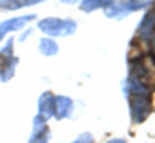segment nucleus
Returning <instances> with one entry per match:
<instances>
[{
    "label": "nucleus",
    "mask_w": 155,
    "mask_h": 143,
    "mask_svg": "<svg viewBox=\"0 0 155 143\" xmlns=\"http://www.w3.org/2000/svg\"><path fill=\"white\" fill-rule=\"evenodd\" d=\"M130 85H131V94H130L131 117L135 123H142L151 112V94L142 83H130Z\"/></svg>",
    "instance_id": "1"
},
{
    "label": "nucleus",
    "mask_w": 155,
    "mask_h": 143,
    "mask_svg": "<svg viewBox=\"0 0 155 143\" xmlns=\"http://www.w3.org/2000/svg\"><path fill=\"white\" fill-rule=\"evenodd\" d=\"M38 28L46 35H71L77 30L73 20H60V19H44L38 22Z\"/></svg>",
    "instance_id": "2"
},
{
    "label": "nucleus",
    "mask_w": 155,
    "mask_h": 143,
    "mask_svg": "<svg viewBox=\"0 0 155 143\" xmlns=\"http://www.w3.org/2000/svg\"><path fill=\"white\" fill-rule=\"evenodd\" d=\"M73 110V101L69 97L64 96H57L55 103H53V116H57V119H64L71 114Z\"/></svg>",
    "instance_id": "3"
},
{
    "label": "nucleus",
    "mask_w": 155,
    "mask_h": 143,
    "mask_svg": "<svg viewBox=\"0 0 155 143\" xmlns=\"http://www.w3.org/2000/svg\"><path fill=\"white\" fill-rule=\"evenodd\" d=\"M35 15H29V17H18V19H11V20H4L0 24V39H2L8 31H15V30H20L26 22L33 20Z\"/></svg>",
    "instance_id": "4"
},
{
    "label": "nucleus",
    "mask_w": 155,
    "mask_h": 143,
    "mask_svg": "<svg viewBox=\"0 0 155 143\" xmlns=\"http://www.w3.org/2000/svg\"><path fill=\"white\" fill-rule=\"evenodd\" d=\"M53 103H55V96L51 92H44L38 99V108H40L38 116H42L44 119L51 117L53 116Z\"/></svg>",
    "instance_id": "5"
},
{
    "label": "nucleus",
    "mask_w": 155,
    "mask_h": 143,
    "mask_svg": "<svg viewBox=\"0 0 155 143\" xmlns=\"http://www.w3.org/2000/svg\"><path fill=\"white\" fill-rule=\"evenodd\" d=\"M155 35V9L148 11V15L142 19V24H140V37L142 39H151Z\"/></svg>",
    "instance_id": "6"
},
{
    "label": "nucleus",
    "mask_w": 155,
    "mask_h": 143,
    "mask_svg": "<svg viewBox=\"0 0 155 143\" xmlns=\"http://www.w3.org/2000/svg\"><path fill=\"white\" fill-rule=\"evenodd\" d=\"M40 51H42V55L51 57V55H57L58 46H57V42L51 40V39H42V40H40Z\"/></svg>",
    "instance_id": "7"
},
{
    "label": "nucleus",
    "mask_w": 155,
    "mask_h": 143,
    "mask_svg": "<svg viewBox=\"0 0 155 143\" xmlns=\"http://www.w3.org/2000/svg\"><path fill=\"white\" fill-rule=\"evenodd\" d=\"M33 136H37V134H40L42 130H46V119L42 117V116H37L35 119H33Z\"/></svg>",
    "instance_id": "8"
},
{
    "label": "nucleus",
    "mask_w": 155,
    "mask_h": 143,
    "mask_svg": "<svg viewBox=\"0 0 155 143\" xmlns=\"http://www.w3.org/2000/svg\"><path fill=\"white\" fill-rule=\"evenodd\" d=\"M110 2H101V0H93V2H82V11H93L97 8H106Z\"/></svg>",
    "instance_id": "9"
},
{
    "label": "nucleus",
    "mask_w": 155,
    "mask_h": 143,
    "mask_svg": "<svg viewBox=\"0 0 155 143\" xmlns=\"http://www.w3.org/2000/svg\"><path fill=\"white\" fill-rule=\"evenodd\" d=\"M144 6H146L144 2H122V4H120L122 11H135V9H140V8H144Z\"/></svg>",
    "instance_id": "10"
},
{
    "label": "nucleus",
    "mask_w": 155,
    "mask_h": 143,
    "mask_svg": "<svg viewBox=\"0 0 155 143\" xmlns=\"http://www.w3.org/2000/svg\"><path fill=\"white\" fill-rule=\"evenodd\" d=\"M48 139H49V132H48V128H46V130H42L40 134L33 136V138L29 139V143H48Z\"/></svg>",
    "instance_id": "11"
},
{
    "label": "nucleus",
    "mask_w": 155,
    "mask_h": 143,
    "mask_svg": "<svg viewBox=\"0 0 155 143\" xmlns=\"http://www.w3.org/2000/svg\"><path fill=\"white\" fill-rule=\"evenodd\" d=\"M73 143H93V138H91V134H88V132H86V134H81L79 138L73 141Z\"/></svg>",
    "instance_id": "12"
},
{
    "label": "nucleus",
    "mask_w": 155,
    "mask_h": 143,
    "mask_svg": "<svg viewBox=\"0 0 155 143\" xmlns=\"http://www.w3.org/2000/svg\"><path fill=\"white\" fill-rule=\"evenodd\" d=\"M108 143H126L124 139H120V138H115V139H110Z\"/></svg>",
    "instance_id": "13"
},
{
    "label": "nucleus",
    "mask_w": 155,
    "mask_h": 143,
    "mask_svg": "<svg viewBox=\"0 0 155 143\" xmlns=\"http://www.w3.org/2000/svg\"><path fill=\"white\" fill-rule=\"evenodd\" d=\"M151 50H153V53H151V57L155 59V42H153V46H151Z\"/></svg>",
    "instance_id": "14"
},
{
    "label": "nucleus",
    "mask_w": 155,
    "mask_h": 143,
    "mask_svg": "<svg viewBox=\"0 0 155 143\" xmlns=\"http://www.w3.org/2000/svg\"><path fill=\"white\" fill-rule=\"evenodd\" d=\"M153 61H155V59H153Z\"/></svg>",
    "instance_id": "15"
}]
</instances>
